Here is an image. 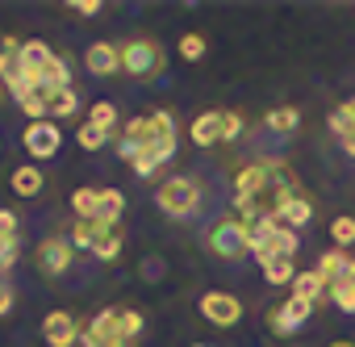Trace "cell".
Listing matches in <instances>:
<instances>
[{"label": "cell", "mask_w": 355, "mask_h": 347, "mask_svg": "<svg viewBox=\"0 0 355 347\" xmlns=\"http://www.w3.org/2000/svg\"><path fill=\"white\" fill-rule=\"evenodd\" d=\"M297 189L288 163L280 159H255L247 163L239 176H234V218L247 226V222H259V218H276L280 201Z\"/></svg>", "instance_id": "1"}, {"label": "cell", "mask_w": 355, "mask_h": 347, "mask_svg": "<svg viewBox=\"0 0 355 347\" xmlns=\"http://www.w3.org/2000/svg\"><path fill=\"white\" fill-rule=\"evenodd\" d=\"M121 138L138 146V159H134L138 176H155V171L175 155V117L167 109L146 113V117H130L121 126Z\"/></svg>", "instance_id": "2"}, {"label": "cell", "mask_w": 355, "mask_h": 347, "mask_svg": "<svg viewBox=\"0 0 355 347\" xmlns=\"http://www.w3.org/2000/svg\"><path fill=\"white\" fill-rule=\"evenodd\" d=\"M117 51H121V71L134 76V80H142V84H150L167 67V55H163V46L155 38H130Z\"/></svg>", "instance_id": "3"}, {"label": "cell", "mask_w": 355, "mask_h": 347, "mask_svg": "<svg viewBox=\"0 0 355 347\" xmlns=\"http://www.w3.org/2000/svg\"><path fill=\"white\" fill-rule=\"evenodd\" d=\"M155 201H159V210L171 214V218H189V214L201 205V185H197L193 176H171V180L155 193Z\"/></svg>", "instance_id": "4"}, {"label": "cell", "mask_w": 355, "mask_h": 347, "mask_svg": "<svg viewBox=\"0 0 355 347\" xmlns=\"http://www.w3.org/2000/svg\"><path fill=\"white\" fill-rule=\"evenodd\" d=\"M209 247H214V255H222V260H243V255H251L247 226H243L239 218H226V222H218V226L209 230Z\"/></svg>", "instance_id": "5"}, {"label": "cell", "mask_w": 355, "mask_h": 347, "mask_svg": "<svg viewBox=\"0 0 355 347\" xmlns=\"http://www.w3.org/2000/svg\"><path fill=\"white\" fill-rule=\"evenodd\" d=\"M21 142H26V151H30L34 163L38 159H55L59 142H63V130H59V121H30L26 134H21Z\"/></svg>", "instance_id": "6"}, {"label": "cell", "mask_w": 355, "mask_h": 347, "mask_svg": "<svg viewBox=\"0 0 355 347\" xmlns=\"http://www.w3.org/2000/svg\"><path fill=\"white\" fill-rule=\"evenodd\" d=\"M71 260H76V247L67 239H59V235L55 239H42L38 251H34V264H38L42 276H63L71 268Z\"/></svg>", "instance_id": "7"}, {"label": "cell", "mask_w": 355, "mask_h": 347, "mask_svg": "<svg viewBox=\"0 0 355 347\" xmlns=\"http://www.w3.org/2000/svg\"><path fill=\"white\" fill-rule=\"evenodd\" d=\"M309 314H313L309 301L288 297V301H280V305H268V326H272L276 335H293L301 322H309Z\"/></svg>", "instance_id": "8"}, {"label": "cell", "mask_w": 355, "mask_h": 347, "mask_svg": "<svg viewBox=\"0 0 355 347\" xmlns=\"http://www.w3.org/2000/svg\"><path fill=\"white\" fill-rule=\"evenodd\" d=\"M201 318L214 322V326H234L243 318V305L234 293H205L201 297Z\"/></svg>", "instance_id": "9"}, {"label": "cell", "mask_w": 355, "mask_h": 347, "mask_svg": "<svg viewBox=\"0 0 355 347\" xmlns=\"http://www.w3.org/2000/svg\"><path fill=\"white\" fill-rule=\"evenodd\" d=\"M84 67H88V76L109 80V76L121 71V51H117L113 42H92V46L84 51Z\"/></svg>", "instance_id": "10"}, {"label": "cell", "mask_w": 355, "mask_h": 347, "mask_svg": "<svg viewBox=\"0 0 355 347\" xmlns=\"http://www.w3.org/2000/svg\"><path fill=\"white\" fill-rule=\"evenodd\" d=\"M276 222H280V226H288V230H301V226H309V222H313V205H309V197H305L301 189H293V193L280 201V210H276Z\"/></svg>", "instance_id": "11"}, {"label": "cell", "mask_w": 355, "mask_h": 347, "mask_svg": "<svg viewBox=\"0 0 355 347\" xmlns=\"http://www.w3.org/2000/svg\"><path fill=\"white\" fill-rule=\"evenodd\" d=\"M42 339H46L51 347H71V343L80 339V326H76V318H71L67 310H55V314H46V322H42Z\"/></svg>", "instance_id": "12"}, {"label": "cell", "mask_w": 355, "mask_h": 347, "mask_svg": "<svg viewBox=\"0 0 355 347\" xmlns=\"http://www.w3.org/2000/svg\"><path fill=\"white\" fill-rule=\"evenodd\" d=\"M88 339H96L101 347H121V326H117V310H101L92 322H88ZM130 347V343H125Z\"/></svg>", "instance_id": "13"}, {"label": "cell", "mask_w": 355, "mask_h": 347, "mask_svg": "<svg viewBox=\"0 0 355 347\" xmlns=\"http://www.w3.org/2000/svg\"><path fill=\"white\" fill-rule=\"evenodd\" d=\"M21 71L30 76V80H38L46 67H51V59H55V51L46 46V42H38V38H30V42H21Z\"/></svg>", "instance_id": "14"}, {"label": "cell", "mask_w": 355, "mask_h": 347, "mask_svg": "<svg viewBox=\"0 0 355 347\" xmlns=\"http://www.w3.org/2000/svg\"><path fill=\"white\" fill-rule=\"evenodd\" d=\"M189 134H193L197 146H218V142H222V109H209V113L193 117Z\"/></svg>", "instance_id": "15"}, {"label": "cell", "mask_w": 355, "mask_h": 347, "mask_svg": "<svg viewBox=\"0 0 355 347\" xmlns=\"http://www.w3.org/2000/svg\"><path fill=\"white\" fill-rule=\"evenodd\" d=\"M293 289V297H301V301H309V305H318L322 297H326V289H330V280L313 268V272H297V280L288 285Z\"/></svg>", "instance_id": "16"}, {"label": "cell", "mask_w": 355, "mask_h": 347, "mask_svg": "<svg viewBox=\"0 0 355 347\" xmlns=\"http://www.w3.org/2000/svg\"><path fill=\"white\" fill-rule=\"evenodd\" d=\"M42 101H46V121H51V117H55V121H63V117H76V113H80V96H76V88L46 92Z\"/></svg>", "instance_id": "17"}, {"label": "cell", "mask_w": 355, "mask_h": 347, "mask_svg": "<svg viewBox=\"0 0 355 347\" xmlns=\"http://www.w3.org/2000/svg\"><path fill=\"white\" fill-rule=\"evenodd\" d=\"M105 235H113V230H109L105 222H96V218H92V222H76V226H71V235H67V243H71L76 251H92Z\"/></svg>", "instance_id": "18"}, {"label": "cell", "mask_w": 355, "mask_h": 347, "mask_svg": "<svg viewBox=\"0 0 355 347\" xmlns=\"http://www.w3.org/2000/svg\"><path fill=\"white\" fill-rule=\"evenodd\" d=\"M42 185H46V176H42L38 163H21V167L13 171V193H17V197H38Z\"/></svg>", "instance_id": "19"}, {"label": "cell", "mask_w": 355, "mask_h": 347, "mask_svg": "<svg viewBox=\"0 0 355 347\" xmlns=\"http://www.w3.org/2000/svg\"><path fill=\"white\" fill-rule=\"evenodd\" d=\"M121 210H125V193H121V189H101V210H96V222H105L109 230H117Z\"/></svg>", "instance_id": "20"}, {"label": "cell", "mask_w": 355, "mask_h": 347, "mask_svg": "<svg viewBox=\"0 0 355 347\" xmlns=\"http://www.w3.org/2000/svg\"><path fill=\"white\" fill-rule=\"evenodd\" d=\"M17 51H21V42H17V38H0V80H5V84H9V80H17V76H26V71H21V55H17Z\"/></svg>", "instance_id": "21"}, {"label": "cell", "mask_w": 355, "mask_h": 347, "mask_svg": "<svg viewBox=\"0 0 355 347\" xmlns=\"http://www.w3.org/2000/svg\"><path fill=\"white\" fill-rule=\"evenodd\" d=\"M318 272H322L326 280H343V276L351 272V255H347V251H338V247H330V251H322Z\"/></svg>", "instance_id": "22"}, {"label": "cell", "mask_w": 355, "mask_h": 347, "mask_svg": "<svg viewBox=\"0 0 355 347\" xmlns=\"http://www.w3.org/2000/svg\"><path fill=\"white\" fill-rule=\"evenodd\" d=\"M326 301H330L334 310H343V314H355V280H351V276H343V280H330V289H326Z\"/></svg>", "instance_id": "23"}, {"label": "cell", "mask_w": 355, "mask_h": 347, "mask_svg": "<svg viewBox=\"0 0 355 347\" xmlns=\"http://www.w3.org/2000/svg\"><path fill=\"white\" fill-rule=\"evenodd\" d=\"M71 210H76V222H92L96 210H101V189H76L71 193Z\"/></svg>", "instance_id": "24"}, {"label": "cell", "mask_w": 355, "mask_h": 347, "mask_svg": "<svg viewBox=\"0 0 355 347\" xmlns=\"http://www.w3.org/2000/svg\"><path fill=\"white\" fill-rule=\"evenodd\" d=\"M263 126H268V130H280V134H288V130H297V126H301V109H293V105L268 109V113H263Z\"/></svg>", "instance_id": "25"}, {"label": "cell", "mask_w": 355, "mask_h": 347, "mask_svg": "<svg viewBox=\"0 0 355 347\" xmlns=\"http://www.w3.org/2000/svg\"><path fill=\"white\" fill-rule=\"evenodd\" d=\"M263 276H268V285H293L297 280V264L288 255H272L263 264Z\"/></svg>", "instance_id": "26"}, {"label": "cell", "mask_w": 355, "mask_h": 347, "mask_svg": "<svg viewBox=\"0 0 355 347\" xmlns=\"http://www.w3.org/2000/svg\"><path fill=\"white\" fill-rule=\"evenodd\" d=\"M330 243H334L338 251H347V247L355 243V218H351V214H343V218L330 222Z\"/></svg>", "instance_id": "27"}, {"label": "cell", "mask_w": 355, "mask_h": 347, "mask_svg": "<svg viewBox=\"0 0 355 347\" xmlns=\"http://www.w3.org/2000/svg\"><path fill=\"white\" fill-rule=\"evenodd\" d=\"M88 121H92V126H101V130L113 138V134H117V105H109V101H96Z\"/></svg>", "instance_id": "28"}, {"label": "cell", "mask_w": 355, "mask_h": 347, "mask_svg": "<svg viewBox=\"0 0 355 347\" xmlns=\"http://www.w3.org/2000/svg\"><path fill=\"white\" fill-rule=\"evenodd\" d=\"M297 247H301L297 230H288V226H280V222H276V230H272V251H276V255H288V260H293V255H297Z\"/></svg>", "instance_id": "29"}, {"label": "cell", "mask_w": 355, "mask_h": 347, "mask_svg": "<svg viewBox=\"0 0 355 347\" xmlns=\"http://www.w3.org/2000/svg\"><path fill=\"white\" fill-rule=\"evenodd\" d=\"M76 142H80L84 151H101V146L109 142V134H105L101 126H92V121H84V126L76 130Z\"/></svg>", "instance_id": "30"}, {"label": "cell", "mask_w": 355, "mask_h": 347, "mask_svg": "<svg viewBox=\"0 0 355 347\" xmlns=\"http://www.w3.org/2000/svg\"><path fill=\"white\" fill-rule=\"evenodd\" d=\"M117 326H121V339H138L142 335V314L138 310H117Z\"/></svg>", "instance_id": "31"}, {"label": "cell", "mask_w": 355, "mask_h": 347, "mask_svg": "<svg viewBox=\"0 0 355 347\" xmlns=\"http://www.w3.org/2000/svg\"><path fill=\"white\" fill-rule=\"evenodd\" d=\"M180 59H189V63L205 59V38H201V34H184V38H180Z\"/></svg>", "instance_id": "32"}, {"label": "cell", "mask_w": 355, "mask_h": 347, "mask_svg": "<svg viewBox=\"0 0 355 347\" xmlns=\"http://www.w3.org/2000/svg\"><path fill=\"white\" fill-rule=\"evenodd\" d=\"M243 134V113L234 109H222V142H234Z\"/></svg>", "instance_id": "33"}, {"label": "cell", "mask_w": 355, "mask_h": 347, "mask_svg": "<svg viewBox=\"0 0 355 347\" xmlns=\"http://www.w3.org/2000/svg\"><path fill=\"white\" fill-rule=\"evenodd\" d=\"M92 255H96V260H117V255H121V235H117V230L105 235V239L92 247Z\"/></svg>", "instance_id": "34"}, {"label": "cell", "mask_w": 355, "mask_h": 347, "mask_svg": "<svg viewBox=\"0 0 355 347\" xmlns=\"http://www.w3.org/2000/svg\"><path fill=\"white\" fill-rule=\"evenodd\" d=\"M330 130H334L338 138H351V134H355V121H351V113H347L343 105H338V109L330 113Z\"/></svg>", "instance_id": "35"}, {"label": "cell", "mask_w": 355, "mask_h": 347, "mask_svg": "<svg viewBox=\"0 0 355 347\" xmlns=\"http://www.w3.org/2000/svg\"><path fill=\"white\" fill-rule=\"evenodd\" d=\"M17 230H21L17 214H13V210H0V243H13V239H17Z\"/></svg>", "instance_id": "36"}, {"label": "cell", "mask_w": 355, "mask_h": 347, "mask_svg": "<svg viewBox=\"0 0 355 347\" xmlns=\"http://www.w3.org/2000/svg\"><path fill=\"white\" fill-rule=\"evenodd\" d=\"M13 264H17V239L13 243H0V276H5Z\"/></svg>", "instance_id": "37"}, {"label": "cell", "mask_w": 355, "mask_h": 347, "mask_svg": "<svg viewBox=\"0 0 355 347\" xmlns=\"http://www.w3.org/2000/svg\"><path fill=\"white\" fill-rule=\"evenodd\" d=\"M67 9H76L80 17H96V13H101V0H71Z\"/></svg>", "instance_id": "38"}, {"label": "cell", "mask_w": 355, "mask_h": 347, "mask_svg": "<svg viewBox=\"0 0 355 347\" xmlns=\"http://www.w3.org/2000/svg\"><path fill=\"white\" fill-rule=\"evenodd\" d=\"M13 310V289L5 285V276H0V314H9Z\"/></svg>", "instance_id": "39"}, {"label": "cell", "mask_w": 355, "mask_h": 347, "mask_svg": "<svg viewBox=\"0 0 355 347\" xmlns=\"http://www.w3.org/2000/svg\"><path fill=\"white\" fill-rule=\"evenodd\" d=\"M343 146H347V155H355V134H351V138H343Z\"/></svg>", "instance_id": "40"}, {"label": "cell", "mask_w": 355, "mask_h": 347, "mask_svg": "<svg viewBox=\"0 0 355 347\" xmlns=\"http://www.w3.org/2000/svg\"><path fill=\"white\" fill-rule=\"evenodd\" d=\"M343 109H347V113H351V121H355V96H351V101H347Z\"/></svg>", "instance_id": "41"}, {"label": "cell", "mask_w": 355, "mask_h": 347, "mask_svg": "<svg viewBox=\"0 0 355 347\" xmlns=\"http://www.w3.org/2000/svg\"><path fill=\"white\" fill-rule=\"evenodd\" d=\"M330 347H355V343H330Z\"/></svg>", "instance_id": "42"}]
</instances>
